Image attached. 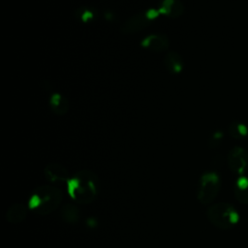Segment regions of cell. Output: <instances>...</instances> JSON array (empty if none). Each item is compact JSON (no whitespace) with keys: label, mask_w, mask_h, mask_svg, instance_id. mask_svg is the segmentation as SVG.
<instances>
[{"label":"cell","mask_w":248,"mask_h":248,"mask_svg":"<svg viewBox=\"0 0 248 248\" xmlns=\"http://www.w3.org/2000/svg\"><path fill=\"white\" fill-rule=\"evenodd\" d=\"M98 177L92 170H78L66 184L68 195L72 201L79 204H89L98 195Z\"/></svg>","instance_id":"obj_1"},{"label":"cell","mask_w":248,"mask_h":248,"mask_svg":"<svg viewBox=\"0 0 248 248\" xmlns=\"http://www.w3.org/2000/svg\"><path fill=\"white\" fill-rule=\"evenodd\" d=\"M63 201V192L54 185H41L35 188L28 199L27 205L36 215L46 216L57 210Z\"/></svg>","instance_id":"obj_2"},{"label":"cell","mask_w":248,"mask_h":248,"mask_svg":"<svg viewBox=\"0 0 248 248\" xmlns=\"http://www.w3.org/2000/svg\"><path fill=\"white\" fill-rule=\"evenodd\" d=\"M209 222L220 230H230L237 225L239 214L237 210L228 202H217L210 205L206 211Z\"/></svg>","instance_id":"obj_3"},{"label":"cell","mask_w":248,"mask_h":248,"mask_svg":"<svg viewBox=\"0 0 248 248\" xmlns=\"http://www.w3.org/2000/svg\"><path fill=\"white\" fill-rule=\"evenodd\" d=\"M221 189V179L217 172L215 171H205L203 172L197 185L196 197L200 203L210 204L218 196Z\"/></svg>","instance_id":"obj_4"},{"label":"cell","mask_w":248,"mask_h":248,"mask_svg":"<svg viewBox=\"0 0 248 248\" xmlns=\"http://www.w3.org/2000/svg\"><path fill=\"white\" fill-rule=\"evenodd\" d=\"M159 16L158 9H147L138 12L123 22L120 30L124 34L138 33L148 27Z\"/></svg>","instance_id":"obj_5"},{"label":"cell","mask_w":248,"mask_h":248,"mask_svg":"<svg viewBox=\"0 0 248 248\" xmlns=\"http://www.w3.org/2000/svg\"><path fill=\"white\" fill-rule=\"evenodd\" d=\"M227 162L232 172L242 176L248 170V151L241 146H234L229 151Z\"/></svg>","instance_id":"obj_6"},{"label":"cell","mask_w":248,"mask_h":248,"mask_svg":"<svg viewBox=\"0 0 248 248\" xmlns=\"http://www.w3.org/2000/svg\"><path fill=\"white\" fill-rule=\"evenodd\" d=\"M140 45L143 48H145L150 52L162 53V52H166L169 49L170 40L165 34L154 33L144 37L141 40Z\"/></svg>","instance_id":"obj_7"},{"label":"cell","mask_w":248,"mask_h":248,"mask_svg":"<svg viewBox=\"0 0 248 248\" xmlns=\"http://www.w3.org/2000/svg\"><path fill=\"white\" fill-rule=\"evenodd\" d=\"M44 176L52 184H67L70 179L68 170L59 163H49L44 169Z\"/></svg>","instance_id":"obj_8"},{"label":"cell","mask_w":248,"mask_h":248,"mask_svg":"<svg viewBox=\"0 0 248 248\" xmlns=\"http://www.w3.org/2000/svg\"><path fill=\"white\" fill-rule=\"evenodd\" d=\"M157 9L160 15L170 18L180 17L185 10L181 0H162Z\"/></svg>","instance_id":"obj_9"},{"label":"cell","mask_w":248,"mask_h":248,"mask_svg":"<svg viewBox=\"0 0 248 248\" xmlns=\"http://www.w3.org/2000/svg\"><path fill=\"white\" fill-rule=\"evenodd\" d=\"M29 207L27 204L16 202L12 204L6 211L5 219L10 224H19L22 223L28 215Z\"/></svg>","instance_id":"obj_10"},{"label":"cell","mask_w":248,"mask_h":248,"mask_svg":"<svg viewBox=\"0 0 248 248\" xmlns=\"http://www.w3.org/2000/svg\"><path fill=\"white\" fill-rule=\"evenodd\" d=\"M163 62L166 70L171 75H178L183 71V58L176 51H168L164 56Z\"/></svg>","instance_id":"obj_11"},{"label":"cell","mask_w":248,"mask_h":248,"mask_svg":"<svg viewBox=\"0 0 248 248\" xmlns=\"http://www.w3.org/2000/svg\"><path fill=\"white\" fill-rule=\"evenodd\" d=\"M48 104L52 113L58 116L65 115L70 109V103L68 99L58 92H54L50 95Z\"/></svg>","instance_id":"obj_12"},{"label":"cell","mask_w":248,"mask_h":248,"mask_svg":"<svg viewBox=\"0 0 248 248\" xmlns=\"http://www.w3.org/2000/svg\"><path fill=\"white\" fill-rule=\"evenodd\" d=\"M75 18L82 23H92L99 16V11L89 5H81L78 6L74 12Z\"/></svg>","instance_id":"obj_13"},{"label":"cell","mask_w":248,"mask_h":248,"mask_svg":"<svg viewBox=\"0 0 248 248\" xmlns=\"http://www.w3.org/2000/svg\"><path fill=\"white\" fill-rule=\"evenodd\" d=\"M234 196L236 200L244 204H248V177L239 176L234 184Z\"/></svg>","instance_id":"obj_14"},{"label":"cell","mask_w":248,"mask_h":248,"mask_svg":"<svg viewBox=\"0 0 248 248\" xmlns=\"http://www.w3.org/2000/svg\"><path fill=\"white\" fill-rule=\"evenodd\" d=\"M229 135L234 140H243L248 137V127L240 121H232L228 126Z\"/></svg>","instance_id":"obj_15"},{"label":"cell","mask_w":248,"mask_h":248,"mask_svg":"<svg viewBox=\"0 0 248 248\" xmlns=\"http://www.w3.org/2000/svg\"><path fill=\"white\" fill-rule=\"evenodd\" d=\"M61 215L62 218L68 223H75L79 217L78 208L72 204H65L61 210Z\"/></svg>","instance_id":"obj_16"},{"label":"cell","mask_w":248,"mask_h":248,"mask_svg":"<svg viewBox=\"0 0 248 248\" xmlns=\"http://www.w3.org/2000/svg\"><path fill=\"white\" fill-rule=\"evenodd\" d=\"M222 140H223V133L220 132V131L215 132V133L211 136V138H210V140H209V145H210V147L215 148V147L219 146L220 143L222 142Z\"/></svg>","instance_id":"obj_17"}]
</instances>
